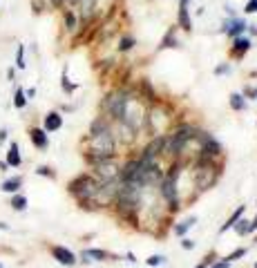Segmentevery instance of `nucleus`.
I'll return each instance as SVG.
<instances>
[{
    "label": "nucleus",
    "instance_id": "f257e3e1",
    "mask_svg": "<svg viewBox=\"0 0 257 268\" xmlns=\"http://www.w3.org/2000/svg\"><path fill=\"white\" fill-rule=\"evenodd\" d=\"M98 188H101V181H96L90 175H81L69 183V192L81 201V206H92L98 195Z\"/></svg>",
    "mask_w": 257,
    "mask_h": 268
},
{
    "label": "nucleus",
    "instance_id": "f03ea898",
    "mask_svg": "<svg viewBox=\"0 0 257 268\" xmlns=\"http://www.w3.org/2000/svg\"><path fill=\"white\" fill-rule=\"evenodd\" d=\"M219 170L210 163V159H201V163L197 166V170H194V177H197V185L199 190H206L208 185L215 183V179H217Z\"/></svg>",
    "mask_w": 257,
    "mask_h": 268
},
{
    "label": "nucleus",
    "instance_id": "7ed1b4c3",
    "mask_svg": "<svg viewBox=\"0 0 257 268\" xmlns=\"http://www.w3.org/2000/svg\"><path fill=\"white\" fill-rule=\"evenodd\" d=\"M128 94L126 92H119V94H114V96H110L107 98V107H110V114L114 119H119L121 121L123 119V112H126V107H128Z\"/></svg>",
    "mask_w": 257,
    "mask_h": 268
},
{
    "label": "nucleus",
    "instance_id": "20e7f679",
    "mask_svg": "<svg viewBox=\"0 0 257 268\" xmlns=\"http://www.w3.org/2000/svg\"><path fill=\"white\" fill-rule=\"evenodd\" d=\"M161 195L168 199V204H170V208L172 210H179V199H177V181H172V179H165L163 183H161Z\"/></svg>",
    "mask_w": 257,
    "mask_h": 268
},
{
    "label": "nucleus",
    "instance_id": "39448f33",
    "mask_svg": "<svg viewBox=\"0 0 257 268\" xmlns=\"http://www.w3.org/2000/svg\"><path fill=\"white\" fill-rule=\"evenodd\" d=\"M52 255H54V259L59 264H63V266H74V264H76V255L69 248H65V246H52Z\"/></svg>",
    "mask_w": 257,
    "mask_h": 268
},
{
    "label": "nucleus",
    "instance_id": "423d86ee",
    "mask_svg": "<svg viewBox=\"0 0 257 268\" xmlns=\"http://www.w3.org/2000/svg\"><path fill=\"white\" fill-rule=\"evenodd\" d=\"M248 30V25H246V20H242V18H230V20H226V23H224V31H226L228 36H242L244 31Z\"/></svg>",
    "mask_w": 257,
    "mask_h": 268
},
{
    "label": "nucleus",
    "instance_id": "0eeeda50",
    "mask_svg": "<svg viewBox=\"0 0 257 268\" xmlns=\"http://www.w3.org/2000/svg\"><path fill=\"white\" fill-rule=\"evenodd\" d=\"M30 139H32V143H34L38 150H47L49 137H47V132H45L43 127H32V130H30Z\"/></svg>",
    "mask_w": 257,
    "mask_h": 268
},
{
    "label": "nucleus",
    "instance_id": "6e6552de",
    "mask_svg": "<svg viewBox=\"0 0 257 268\" xmlns=\"http://www.w3.org/2000/svg\"><path fill=\"white\" fill-rule=\"evenodd\" d=\"M63 127V117H61V112H49L47 117H45L43 121V130L45 132H56Z\"/></svg>",
    "mask_w": 257,
    "mask_h": 268
},
{
    "label": "nucleus",
    "instance_id": "1a4fd4ad",
    "mask_svg": "<svg viewBox=\"0 0 257 268\" xmlns=\"http://www.w3.org/2000/svg\"><path fill=\"white\" fill-rule=\"evenodd\" d=\"M163 139H165V137H157L155 141H152L150 146H148L146 150H143V159L155 161V156L161 154V150H163Z\"/></svg>",
    "mask_w": 257,
    "mask_h": 268
},
{
    "label": "nucleus",
    "instance_id": "9d476101",
    "mask_svg": "<svg viewBox=\"0 0 257 268\" xmlns=\"http://www.w3.org/2000/svg\"><path fill=\"white\" fill-rule=\"evenodd\" d=\"M7 166H9V168H18V166H23V156H20L18 143H16V141H11L9 152H7Z\"/></svg>",
    "mask_w": 257,
    "mask_h": 268
},
{
    "label": "nucleus",
    "instance_id": "9b49d317",
    "mask_svg": "<svg viewBox=\"0 0 257 268\" xmlns=\"http://www.w3.org/2000/svg\"><path fill=\"white\" fill-rule=\"evenodd\" d=\"M248 49H251V38H246V36H235V43H233L235 56H244Z\"/></svg>",
    "mask_w": 257,
    "mask_h": 268
},
{
    "label": "nucleus",
    "instance_id": "f8f14e48",
    "mask_svg": "<svg viewBox=\"0 0 257 268\" xmlns=\"http://www.w3.org/2000/svg\"><path fill=\"white\" fill-rule=\"evenodd\" d=\"M20 185H23V177H11V179H5L0 183V190L2 192H18Z\"/></svg>",
    "mask_w": 257,
    "mask_h": 268
},
{
    "label": "nucleus",
    "instance_id": "ddd939ff",
    "mask_svg": "<svg viewBox=\"0 0 257 268\" xmlns=\"http://www.w3.org/2000/svg\"><path fill=\"white\" fill-rule=\"evenodd\" d=\"M107 257L105 250H98V248H88L83 250V262H103Z\"/></svg>",
    "mask_w": 257,
    "mask_h": 268
},
{
    "label": "nucleus",
    "instance_id": "4468645a",
    "mask_svg": "<svg viewBox=\"0 0 257 268\" xmlns=\"http://www.w3.org/2000/svg\"><path fill=\"white\" fill-rule=\"evenodd\" d=\"M177 27H181L184 31L193 30V20H190V11L188 9H179V14H177Z\"/></svg>",
    "mask_w": 257,
    "mask_h": 268
},
{
    "label": "nucleus",
    "instance_id": "2eb2a0df",
    "mask_svg": "<svg viewBox=\"0 0 257 268\" xmlns=\"http://www.w3.org/2000/svg\"><path fill=\"white\" fill-rule=\"evenodd\" d=\"M63 23H65V30L67 31H76L78 27V18L72 9H63Z\"/></svg>",
    "mask_w": 257,
    "mask_h": 268
},
{
    "label": "nucleus",
    "instance_id": "dca6fc26",
    "mask_svg": "<svg viewBox=\"0 0 257 268\" xmlns=\"http://www.w3.org/2000/svg\"><path fill=\"white\" fill-rule=\"evenodd\" d=\"M244 210H246V206H239V208L235 210V212L230 214V217H228V221H226V224H224L222 228H219V233H226V230H230V228H233V226L237 224V219H239V217H242V214H244Z\"/></svg>",
    "mask_w": 257,
    "mask_h": 268
},
{
    "label": "nucleus",
    "instance_id": "f3484780",
    "mask_svg": "<svg viewBox=\"0 0 257 268\" xmlns=\"http://www.w3.org/2000/svg\"><path fill=\"white\" fill-rule=\"evenodd\" d=\"M27 101H30V98H27L25 89H23V88L16 89V94H14V107H16V110H23V107L27 105Z\"/></svg>",
    "mask_w": 257,
    "mask_h": 268
},
{
    "label": "nucleus",
    "instance_id": "a211bd4d",
    "mask_svg": "<svg viewBox=\"0 0 257 268\" xmlns=\"http://www.w3.org/2000/svg\"><path fill=\"white\" fill-rule=\"evenodd\" d=\"M61 88L65 89V94H72V92H76V88H78L76 83H72V81H69V78H67V67L63 69V76H61Z\"/></svg>",
    "mask_w": 257,
    "mask_h": 268
},
{
    "label": "nucleus",
    "instance_id": "6ab92c4d",
    "mask_svg": "<svg viewBox=\"0 0 257 268\" xmlns=\"http://www.w3.org/2000/svg\"><path fill=\"white\" fill-rule=\"evenodd\" d=\"M246 96H242V94H230V107H233L235 112H242L244 107H246V101H244Z\"/></svg>",
    "mask_w": 257,
    "mask_h": 268
},
{
    "label": "nucleus",
    "instance_id": "aec40b11",
    "mask_svg": "<svg viewBox=\"0 0 257 268\" xmlns=\"http://www.w3.org/2000/svg\"><path fill=\"white\" fill-rule=\"evenodd\" d=\"M11 208H14V210H18V212H23V210L25 208H27V197H25V195H16V192H14V197H11Z\"/></svg>",
    "mask_w": 257,
    "mask_h": 268
},
{
    "label": "nucleus",
    "instance_id": "412c9836",
    "mask_svg": "<svg viewBox=\"0 0 257 268\" xmlns=\"http://www.w3.org/2000/svg\"><path fill=\"white\" fill-rule=\"evenodd\" d=\"M168 47H177V36H175V27L172 30H168V34H165V38L161 40L159 49H168Z\"/></svg>",
    "mask_w": 257,
    "mask_h": 268
},
{
    "label": "nucleus",
    "instance_id": "4be33fe9",
    "mask_svg": "<svg viewBox=\"0 0 257 268\" xmlns=\"http://www.w3.org/2000/svg\"><path fill=\"white\" fill-rule=\"evenodd\" d=\"M194 221H197V219H194V217H190V219L181 221L179 226H175V235H186V233H188V230L194 226Z\"/></svg>",
    "mask_w": 257,
    "mask_h": 268
},
{
    "label": "nucleus",
    "instance_id": "5701e85b",
    "mask_svg": "<svg viewBox=\"0 0 257 268\" xmlns=\"http://www.w3.org/2000/svg\"><path fill=\"white\" fill-rule=\"evenodd\" d=\"M27 63H25V45H18L16 49V69H25Z\"/></svg>",
    "mask_w": 257,
    "mask_h": 268
},
{
    "label": "nucleus",
    "instance_id": "b1692460",
    "mask_svg": "<svg viewBox=\"0 0 257 268\" xmlns=\"http://www.w3.org/2000/svg\"><path fill=\"white\" fill-rule=\"evenodd\" d=\"M136 45L134 38H130V36H123L121 40H119V52H128V49H132Z\"/></svg>",
    "mask_w": 257,
    "mask_h": 268
},
{
    "label": "nucleus",
    "instance_id": "393cba45",
    "mask_svg": "<svg viewBox=\"0 0 257 268\" xmlns=\"http://www.w3.org/2000/svg\"><path fill=\"white\" fill-rule=\"evenodd\" d=\"M248 224H251V221H246V219H242V217H239L237 224H235L233 228L237 230V235H248Z\"/></svg>",
    "mask_w": 257,
    "mask_h": 268
},
{
    "label": "nucleus",
    "instance_id": "a878e982",
    "mask_svg": "<svg viewBox=\"0 0 257 268\" xmlns=\"http://www.w3.org/2000/svg\"><path fill=\"white\" fill-rule=\"evenodd\" d=\"M36 175H40V177H49V179H54V177H56V175H54V170H52L49 166H38V168H36Z\"/></svg>",
    "mask_w": 257,
    "mask_h": 268
},
{
    "label": "nucleus",
    "instance_id": "bb28decb",
    "mask_svg": "<svg viewBox=\"0 0 257 268\" xmlns=\"http://www.w3.org/2000/svg\"><path fill=\"white\" fill-rule=\"evenodd\" d=\"M165 262V259L163 257H161V255H152V257H148V266H161V264H163Z\"/></svg>",
    "mask_w": 257,
    "mask_h": 268
},
{
    "label": "nucleus",
    "instance_id": "cd10ccee",
    "mask_svg": "<svg viewBox=\"0 0 257 268\" xmlns=\"http://www.w3.org/2000/svg\"><path fill=\"white\" fill-rule=\"evenodd\" d=\"M244 255H246V248H237L235 250V253H230L226 257V262H235V259H239V257H244Z\"/></svg>",
    "mask_w": 257,
    "mask_h": 268
},
{
    "label": "nucleus",
    "instance_id": "c85d7f7f",
    "mask_svg": "<svg viewBox=\"0 0 257 268\" xmlns=\"http://www.w3.org/2000/svg\"><path fill=\"white\" fill-rule=\"evenodd\" d=\"M244 14H257V0H248L244 7Z\"/></svg>",
    "mask_w": 257,
    "mask_h": 268
},
{
    "label": "nucleus",
    "instance_id": "c756f323",
    "mask_svg": "<svg viewBox=\"0 0 257 268\" xmlns=\"http://www.w3.org/2000/svg\"><path fill=\"white\" fill-rule=\"evenodd\" d=\"M228 72H230V65H228V63L217 65V67H215V74H217V76H222V74H228Z\"/></svg>",
    "mask_w": 257,
    "mask_h": 268
},
{
    "label": "nucleus",
    "instance_id": "7c9ffc66",
    "mask_svg": "<svg viewBox=\"0 0 257 268\" xmlns=\"http://www.w3.org/2000/svg\"><path fill=\"white\" fill-rule=\"evenodd\" d=\"M65 5H67V0H49V7H54V9H63Z\"/></svg>",
    "mask_w": 257,
    "mask_h": 268
},
{
    "label": "nucleus",
    "instance_id": "2f4dec72",
    "mask_svg": "<svg viewBox=\"0 0 257 268\" xmlns=\"http://www.w3.org/2000/svg\"><path fill=\"white\" fill-rule=\"evenodd\" d=\"M210 262H213V255H210V257H206L201 264H197V266H194V268H208V266H210Z\"/></svg>",
    "mask_w": 257,
    "mask_h": 268
},
{
    "label": "nucleus",
    "instance_id": "473e14b6",
    "mask_svg": "<svg viewBox=\"0 0 257 268\" xmlns=\"http://www.w3.org/2000/svg\"><path fill=\"white\" fill-rule=\"evenodd\" d=\"M181 246H184L186 250H193V248H194V241H190V239H184V241H181Z\"/></svg>",
    "mask_w": 257,
    "mask_h": 268
},
{
    "label": "nucleus",
    "instance_id": "72a5a7b5",
    "mask_svg": "<svg viewBox=\"0 0 257 268\" xmlns=\"http://www.w3.org/2000/svg\"><path fill=\"white\" fill-rule=\"evenodd\" d=\"M244 96H251V98H255V96H257V89H255V88H248V89H244Z\"/></svg>",
    "mask_w": 257,
    "mask_h": 268
},
{
    "label": "nucleus",
    "instance_id": "f704fd0d",
    "mask_svg": "<svg viewBox=\"0 0 257 268\" xmlns=\"http://www.w3.org/2000/svg\"><path fill=\"white\" fill-rule=\"evenodd\" d=\"M210 268H230V262H226V259H224V262H219V264H213Z\"/></svg>",
    "mask_w": 257,
    "mask_h": 268
},
{
    "label": "nucleus",
    "instance_id": "c9c22d12",
    "mask_svg": "<svg viewBox=\"0 0 257 268\" xmlns=\"http://www.w3.org/2000/svg\"><path fill=\"white\" fill-rule=\"evenodd\" d=\"M7 134H9V132H7L5 127H2V130H0V143H5V141H7Z\"/></svg>",
    "mask_w": 257,
    "mask_h": 268
},
{
    "label": "nucleus",
    "instance_id": "e433bc0d",
    "mask_svg": "<svg viewBox=\"0 0 257 268\" xmlns=\"http://www.w3.org/2000/svg\"><path fill=\"white\" fill-rule=\"evenodd\" d=\"M253 230H257V217L251 221V224H248V233H253Z\"/></svg>",
    "mask_w": 257,
    "mask_h": 268
},
{
    "label": "nucleus",
    "instance_id": "4c0bfd02",
    "mask_svg": "<svg viewBox=\"0 0 257 268\" xmlns=\"http://www.w3.org/2000/svg\"><path fill=\"white\" fill-rule=\"evenodd\" d=\"M14 76H16V69L9 67V69H7V78H9V81H14Z\"/></svg>",
    "mask_w": 257,
    "mask_h": 268
},
{
    "label": "nucleus",
    "instance_id": "58836bf2",
    "mask_svg": "<svg viewBox=\"0 0 257 268\" xmlns=\"http://www.w3.org/2000/svg\"><path fill=\"white\" fill-rule=\"evenodd\" d=\"M25 94H27V98H34V96H36V89L30 88V89H25Z\"/></svg>",
    "mask_w": 257,
    "mask_h": 268
},
{
    "label": "nucleus",
    "instance_id": "ea45409f",
    "mask_svg": "<svg viewBox=\"0 0 257 268\" xmlns=\"http://www.w3.org/2000/svg\"><path fill=\"white\" fill-rule=\"evenodd\" d=\"M248 30H251V34H257V25H251Z\"/></svg>",
    "mask_w": 257,
    "mask_h": 268
},
{
    "label": "nucleus",
    "instance_id": "a19ab883",
    "mask_svg": "<svg viewBox=\"0 0 257 268\" xmlns=\"http://www.w3.org/2000/svg\"><path fill=\"white\" fill-rule=\"evenodd\" d=\"M7 228H9V226H7V224H0V230H7Z\"/></svg>",
    "mask_w": 257,
    "mask_h": 268
},
{
    "label": "nucleus",
    "instance_id": "79ce46f5",
    "mask_svg": "<svg viewBox=\"0 0 257 268\" xmlns=\"http://www.w3.org/2000/svg\"><path fill=\"white\" fill-rule=\"evenodd\" d=\"M0 268H2V264H0Z\"/></svg>",
    "mask_w": 257,
    "mask_h": 268
},
{
    "label": "nucleus",
    "instance_id": "37998d69",
    "mask_svg": "<svg viewBox=\"0 0 257 268\" xmlns=\"http://www.w3.org/2000/svg\"><path fill=\"white\" fill-rule=\"evenodd\" d=\"M255 268H257V264H255Z\"/></svg>",
    "mask_w": 257,
    "mask_h": 268
}]
</instances>
